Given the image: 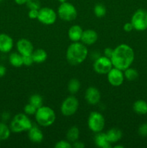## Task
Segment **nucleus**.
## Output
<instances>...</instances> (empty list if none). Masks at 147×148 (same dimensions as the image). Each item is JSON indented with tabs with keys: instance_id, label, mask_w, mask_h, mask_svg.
I'll return each mask as SVG.
<instances>
[{
	"instance_id": "a19ab883",
	"label": "nucleus",
	"mask_w": 147,
	"mask_h": 148,
	"mask_svg": "<svg viewBox=\"0 0 147 148\" xmlns=\"http://www.w3.org/2000/svg\"><path fill=\"white\" fill-rule=\"evenodd\" d=\"M114 147H115V148H123L124 146L120 145H115V146H114Z\"/></svg>"
},
{
	"instance_id": "dca6fc26",
	"label": "nucleus",
	"mask_w": 147,
	"mask_h": 148,
	"mask_svg": "<svg viewBox=\"0 0 147 148\" xmlns=\"http://www.w3.org/2000/svg\"><path fill=\"white\" fill-rule=\"evenodd\" d=\"M27 132H28V138L32 143L38 144L43 140L44 138L43 133L37 125H33V127Z\"/></svg>"
},
{
	"instance_id": "393cba45",
	"label": "nucleus",
	"mask_w": 147,
	"mask_h": 148,
	"mask_svg": "<svg viewBox=\"0 0 147 148\" xmlns=\"http://www.w3.org/2000/svg\"><path fill=\"white\" fill-rule=\"evenodd\" d=\"M81 87V83L79 79L76 78L70 79L68 83V90L71 94H76L79 90Z\"/></svg>"
},
{
	"instance_id": "39448f33",
	"label": "nucleus",
	"mask_w": 147,
	"mask_h": 148,
	"mask_svg": "<svg viewBox=\"0 0 147 148\" xmlns=\"http://www.w3.org/2000/svg\"><path fill=\"white\" fill-rule=\"evenodd\" d=\"M57 14L62 20L66 22H71L74 20L77 17V10L71 3H61L58 8Z\"/></svg>"
},
{
	"instance_id": "79ce46f5",
	"label": "nucleus",
	"mask_w": 147,
	"mask_h": 148,
	"mask_svg": "<svg viewBox=\"0 0 147 148\" xmlns=\"http://www.w3.org/2000/svg\"><path fill=\"white\" fill-rule=\"evenodd\" d=\"M57 1L60 3H63V2H66V1H67V0H57Z\"/></svg>"
},
{
	"instance_id": "2f4dec72",
	"label": "nucleus",
	"mask_w": 147,
	"mask_h": 148,
	"mask_svg": "<svg viewBox=\"0 0 147 148\" xmlns=\"http://www.w3.org/2000/svg\"><path fill=\"white\" fill-rule=\"evenodd\" d=\"M138 134L142 137H147V123L141 124L138 130Z\"/></svg>"
},
{
	"instance_id": "a878e982",
	"label": "nucleus",
	"mask_w": 147,
	"mask_h": 148,
	"mask_svg": "<svg viewBox=\"0 0 147 148\" xmlns=\"http://www.w3.org/2000/svg\"><path fill=\"white\" fill-rule=\"evenodd\" d=\"M123 73L125 79H126L128 81H134L138 77V71L133 68H131V66L125 69L123 71Z\"/></svg>"
},
{
	"instance_id": "1a4fd4ad",
	"label": "nucleus",
	"mask_w": 147,
	"mask_h": 148,
	"mask_svg": "<svg viewBox=\"0 0 147 148\" xmlns=\"http://www.w3.org/2000/svg\"><path fill=\"white\" fill-rule=\"evenodd\" d=\"M57 13L50 7H42L39 10L37 20L42 24L50 25L56 23L57 19Z\"/></svg>"
},
{
	"instance_id": "2eb2a0df",
	"label": "nucleus",
	"mask_w": 147,
	"mask_h": 148,
	"mask_svg": "<svg viewBox=\"0 0 147 148\" xmlns=\"http://www.w3.org/2000/svg\"><path fill=\"white\" fill-rule=\"evenodd\" d=\"M98 39L97 33L92 29H87L83 31L81 41L86 46L95 44Z\"/></svg>"
},
{
	"instance_id": "4c0bfd02",
	"label": "nucleus",
	"mask_w": 147,
	"mask_h": 148,
	"mask_svg": "<svg viewBox=\"0 0 147 148\" xmlns=\"http://www.w3.org/2000/svg\"><path fill=\"white\" fill-rule=\"evenodd\" d=\"M75 148H83L85 147V145L82 142L79 141V140H76V142L73 143V145H72Z\"/></svg>"
},
{
	"instance_id": "72a5a7b5",
	"label": "nucleus",
	"mask_w": 147,
	"mask_h": 148,
	"mask_svg": "<svg viewBox=\"0 0 147 148\" xmlns=\"http://www.w3.org/2000/svg\"><path fill=\"white\" fill-rule=\"evenodd\" d=\"M39 10H30L28 12V17L32 20L37 19Z\"/></svg>"
},
{
	"instance_id": "6ab92c4d",
	"label": "nucleus",
	"mask_w": 147,
	"mask_h": 148,
	"mask_svg": "<svg viewBox=\"0 0 147 148\" xmlns=\"http://www.w3.org/2000/svg\"><path fill=\"white\" fill-rule=\"evenodd\" d=\"M106 133L107 137L110 143H117L122 139V133L120 129L112 128L108 130Z\"/></svg>"
},
{
	"instance_id": "f3484780",
	"label": "nucleus",
	"mask_w": 147,
	"mask_h": 148,
	"mask_svg": "<svg viewBox=\"0 0 147 148\" xmlns=\"http://www.w3.org/2000/svg\"><path fill=\"white\" fill-rule=\"evenodd\" d=\"M83 31L84 30H82V27L80 25H74L71 26L70 28L68 30L69 38L72 42L80 41Z\"/></svg>"
},
{
	"instance_id": "a211bd4d",
	"label": "nucleus",
	"mask_w": 147,
	"mask_h": 148,
	"mask_svg": "<svg viewBox=\"0 0 147 148\" xmlns=\"http://www.w3.org/2000/svg\"><path fill=\"white\" fill-rule=\"evenodd\" d=\"M94 141H95V145L97 146L98 147L100 148H110L111 143L108 141V137H107L106 133H104L100 132L96 133L94 138Z\"/></svg>"
},
{
	"instance_id": "ea45409f",
	"label": "nucleus",
	"mask_w": 147,
	"mask_h": 148,
	"mask_svg": "<svg viewBox=\"0 0 147 148\" xmlns=\"http://www.w3.org/2000/svg\"><path fill=\"white\" fill-rule=\"evenodd\" d=\"M27 1L28 0H14V2L18 5H23V4H26Z\"/></svg>"
},
{
	"instance_id": "5701e85b",
	"label": "nucleus",
	"mask_w": 147,
	"mask_h": 148,
	"mask_svg": "<svg viewBox=\"0 0 147 148\" xmlns=\"http://www.w3.org/2000/svg\"><path fill=\"white\" fill-rule=\"evenodd\" d=\"M79 130L77 127H71L66 132V140L73 143L79 140Z\"/></svg>"
},
{
	"instance_id": "aec40b11",
	"label": "nucleus",
	"mask_w": 147,
	"mask_h": 148,
	"mask_svg": "<svg viewBox=\"0 0 147 148\" xmlns=\"http://www.w3.org/2000/svg\"><path fill=\"white\" fill-rule=\"evenodd\" d=\"M32 56H33L34 63L41 64L46 62L48 57V54L47 52L44 49H37L33 51L32 53Z\"/></svg>"
},
{
	"instance_id": "58836bf2",
	"label": "nucleus",
	"mask_w": 147,
	"mask_h": 148,
	"mask_svg": "<svg viewBox=\"0 0 147 148\" xmlns=\"http://www.w3.org/2000/svg\"><path fill=\"white\" fill-rule=\"evenodd\" d=\"M7 72V69L5 66L2 64H0V77H2L6 75Z\"/></svg>"
},
{
	"instance_id": "e433bc0d",
	"label": "nucleus",
	"mask_w": 147,
	"mask_h": 148,
	"mask_svg": "<svg viewBox=\"0 0 147 148\" xmlns=\"http://www.w3.org/2000/svg\"><path fill=\"white\" fill-rule=\"evenodd\" d=\"M1 117L3 121H7L10 119V114L8 111H4L1 114Z\"/></svg>"
},
{
	"instance_id": "b1692460",
	"label": "nucleus",
	"mask_w": 147,
	"mask_h": 148,
	"mask_svg": "<svg viewBox=\"0 0 147 148\" xmlns=\"http://www.w3.org/2000/svg\"><path fill=\"white\" fill-rule=\"evenodd\" d=\"M11 130L4 121L0 122V140H6L9 139L11 134Z\"/></svg>"
},
{
	"instance_id": "c9c22d12",
	"label": "nucleus",
	"mask_w": 147,
	"mask_h": 148,
	"mask_svg": "<svg viewBox=\"0 0 147 148\" xmlns=\"http://www.w3.org/2000/svg\"><path fill=\"white\" fill-rule=\"evenodd\" d=\"M133 26L132 23L130 22V23H126L123 25V30L125 32H131L133 30Z\"/></svg>"
},
{
	"instance_id": "6e6552de",
	"label": "nucleus",
	"mask_w": 147,
	"mask_h": 148,
	"mask_svg": "<svg viewBox=\"0 0 147 148\" xmlns=\"http://www.w3.org/2000/svg\"><path fill=\"white\" fill-rule=\"evenodd\" d=\"M79 103L76 97L71 95L65 98L61 106V112L65 116H71L76 114Z\"/></svg>"
},
{
	"instance_id": "f257e3e1",
	"label": "nucleus",
	"mask_w": 147,
	"mask_h": 148,
	"mask_svg": "<svg viewBox=\"0 0 147 148\" xmlns=\"http://www.w3.org/2000/svg\"><path fill=\"white\" fill-rule=\"evenodd\" d=\"M134 58L133 49L128 45L122 43L114 49L110 59L114 67L124 71L131 66Z\"/></svg>"
},
{
	"instance_id": "bb28decb",
	"label": "nucleus",
	"mask_w": 147,
	"mask_h": 148,
	"mask_svg": "<svg viewBox=\"0 0 147 148\" xmlns=\"http://www.w3.org/2000/svg\"><path fill=\"white\" fill-rule=\"evenodd\" d=\"M43 98L39 94H33L30 97L29 103L34 106L36 108L41 107L43 105Z\"/></svg>"
},
{
	"instance_id": "423d86ee",
	"label": "nucleus",
	"mask_w": 147,
	"mask_h": 148,
	"mask_svg": "<svg viewBox=\"0 0 147 148\" xmlns=\"http://www.w3.org/2000/svg\"><path fill=\"white\" fill-rule=\"evenodd\" d=\"M88 127L94 133L100 132L105 127V118L102 114L97 111H92L89 114L87 120Z\"/></svg>"
},
{
	"instance_id": "37998d69",
	"label": "nucleus",
	"mask_w": 147,
	"mask_h": 148,
	"mask_svg": "<svg viewBox=\"0 0 147 148\" xmlns=\"http://www.w3.org/2000/svg\"><path fill=\"white\" fill-rule=\"evenodd\" d=\"M1 1H2V0H0V2H1Z\"/></svg>"
},
{
	"instance_id": "9b49d317",
	"label": "nucleus",
	"mask_w": 147,
	"mask_h": 148,
	"mask_svg": "<svg viewBox=\"0 0 147 148\" xmlns=\"http://www.w3.org/2000/svg\"><path fill=\"white\" fill-rule=\"evenodd\" d=\"M108 80L112 86L119 87L123 83L125 77L123 71L118 68L112 67L109 72L107 74Z\"/></svg>"
},
{
	"instance_id": "9d476101",
	"label": "nucleus",
	"mask_w": 147,
	"mask_h": 148,
	"mask_svg": "<svg viewBox=\"0 0 147 148\" xmlns=\"http://www.w3.org/2000/svg\"><path fill=\"white\" fill-rule=\"evenodd\" d=\"M113 67L111 59L106 56H99L93 64L94 70L99 75H107Z\"/></svg>"
},
{
	"instance_id": "f704fd0d",
	"label": "nucleus",
	"mask_w": 147,
	"mask_h": 148,
	"mask_svg": "<svg viewBox=\"0 0 147 148\" xmlns=\"http://www.w3.org/2000/svg\"><path fill=\"white\" fill-rule=\"evenodd\" d=\"M113 51H114V49H112V48L110 47L106 48V49H105V50H104V56L110 59L112 53H113Z\"/></svg>"
},
{
	"instance_id": "0eeeda50",
	"label": "nucleus",
	"mask_w": 147,
	"mask_h": 148,
	"mask_svg": "<svg viewBox=\"0 0 147 148\" xmlns=\"http://www.w3.org/2000/svg\"><path fill=\"white\" fill-rule=\"evenodd\" d=\"M131 23L133 28L138 31H144L147 29V11L144 9H138L131 17Z\"/></svg>"
},
{
	"instance_id": "20e7f679",
	"label": "nucleus",
	"mask_w": 147,
	"mask_h": 148,
	"mask_svg": "<svg viewBox=\"0 0 147 148\" xmlns=\"http://www.w3.org/2000/svg\"><path fill=\"white\" fill-rule=\"evenodd\" d=\"M33 123L29 119L28 116L25 114H16L10 122V128L13 133H21L23 132L28 131L32 127Z\"/></svg>"
},
{
	"instance_id": "7ed1b4c3",
	"label": "nucleus",
	"mask_w": 147,
	"mask_h": 148,
	"mask_svg": "<svg viewBox=\"0 0 147 148\" xmlns=\"http://www.w3.org/2000/svg\"><path fill=\"white\" fill-rule=\"evenodd\" d=\"M35 118L38 125L48 127L54 124L56 119V115L55 111L50 107L42 106L36 111Z\"/></svg>"
},
{
	"instance_id": "cd10ccee",
	"label": "nucleus",
	"mask_w": 147,
	"mask_h": 148,
	"mask_svg": "<svg viewBox=\"0 0 147 148\" xmlns=\"http://www.w3.org/2000/svg\"><path fill=\"white\" fill-rule=\"evenodd\" d=\"M94 13L97 17H105L107 13L106 7L102 4H97L94 7Z\"/></svg>"
},
{
	"instance_id": "f8f14e48",
	"label": "nucleus",
	"mask_w": 147,
	"mask_h": 148,
	"mask_svg": "<svg viewBox=\"0 0 147 148\" xmlns=\"http://www.w3.org/2000/svg\"><path fill=\"white\" fill-rule=\"evenodd\" d=\"M84 98L86 102L90 105H97L100 101L101 93L99 90L95 87H89L85 92Z\"/></svg>"
},
{
	"instance_id": "4be33fe9",
	"label": "nucleus",
	"mask_w": 147,
	"mask_h": 148,
	"mask_svg": "<svg viewBox=\"0 0 147 148\" xmlns=\"http://www.w3.org/2000/svg\"><path fill=\"white\" fill-rule=\"evenodd\" d=\"M9 62L12 66L14 67H20L23 65L22 56L18 52H14L10 53L9 56Z\"/></svg>"
},
{
	"instance_id": "7c9ffc66",
	"label": "nucleus",
	"mask_w": 147,
	"mask_h": 148,
	"mask_svg": "<svg viewBox=\"0 0 147 148\" xmlns=\"http://www.w3.org/2000/svg\"><path fill=\"white\" fill-rule=\"evenodd\" d=\"M54 147L56 148H71L73 147V146L71 144L70 142L68 141L67 140H62L57 142V143L55 144Z\"/></svg>"
},
{
	"instance_id": "412c9836",
	"label": "nucleus",
	"mask_w": 147,
	"mask_h": 148,
	"mask_svg": "<svg viewBox=\"0 0 147 148\" xmlns=\"http://www.w3.org/2000/svg\"><path fill=\"white\" fill-rule=\"evenodd\" d=\"M134 112L139 115H145L147 114V102L144 100H138L133 105Z\"/></svg>"
},
{
	"instance_id": "473e14b6",
	"label": "nucleus",
	"mask_w": 147,
	"mask_h": 148,
	"mask_svg": "<svg viewBox=\"0 0 147 148\" xmlns=\"http://www.w3.org/2000/svg\"><path fill=\"white\" fill-rule=\"evenodd\" d=\"M22 60L23 65H24V66H31V65L34 63V61H33L32 54L22 56Z\"/></svg>"
},
{
	"instance_id": "c03bdc74",
	"label": "nucleus",
	"mask_w": 147,
	"mask_h": 148,
	"mask_svg": "<svg viewBox=\"0 0 147 148\" xmlns=\"http://www.w3.org/2000/svg\"><path fill=\"white\" fill-rule=\"evenodd\" d=\"M0 146H1V145H0Z\"/></svg>"
},
{
	"instance_id": "c756f323",
	"label": "nucleus",
	"mask_w": 147,
	"mask_h": 148,
	"mask_svg": "<svg viewBox=\"0 0 147 148\" xmlns=\"http://www.w3.org/2000/svg\"><path fill=\"white\" fill-rule=\"evenodd\" d=\"M26 5L30 10H40V3L39 0H28Z\"/></svg>"
},
{
	"instance_id": "f03ea898",
	"label": "nucleus",
	"mask_w": 147,
	"mask_h": 148,
	"mask_svg": "<svg viewBox=\"0 0 147 148\" xmlns=\"http://www.w3.org/2000/svg\"><path fill=\"white\" fill-rule=\"evenodd\" d=\"M87 56L88 50L86 46L79 41L71 43L66 50V60L72 65H78L83 63Z\"/></svg>"
},
{
	"instance_id": "c85d7f7f",
	"label": "nucleus",
	"mask_w": 147,
	"mask_h": 148,
	"mask_svg": "<svg viewBox=\"0 0 147 148\" xmlns=\"http://www.w3.org/2000/svg\"><path fill=\"white\" fill-rule=\"evenodd\" d=\"M37 108H36L33 105H32L31 103H29L28 104L24 106V114H27V116H32L35 115L36 113V111H37Z\"/></svg>"
},
{
	"instance_id": "4468645a",
	"label": "nucleus",
	"mask_w": 147,
	"mask_h": 148,
	"mask_svg": "<svg viewBox=\"0 0 147 148\" xmlns=\"http://www.w3.org/2000/svg\"><path fill=\"white\" fill-rule=\"evenodd\" d=\"M14 46V41L11 36L6 33H0V52L9 53Z\"/></svg>"
},
{
	"instance_id": "ddd939ff",
	"label": "nucleus",
	"mask_w": 147,
	"mask_h": 148,
	"mask_svg": "<svg viewBox=\"0 0 147 148\" xmlns=\"http://www.w3.org/2000/svg\"><path fill=\"white\" fill-rule=\"evenodd\" d=\"M16 46L18 53H20L22 56L32 54L34 51L33 43L30 40L26 38H20V40H17Z\"/></svg>"
}]
</instances>
